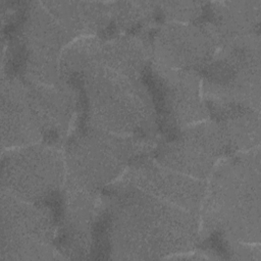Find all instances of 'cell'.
I'll return each mask as SVG.
<instances>
[{
  "label": "cell",
  "instance_id": "15",
  "mask_svg": "<svg viewBox=\"0 0 261 261\" xmlns=\"http://www.w3.org/2000/svg\"><path fill=\"white\" fill-rule=\"evenodd\" d=\"M23 80V79H22ZM36 115L45 133V143L56 145L66 137L77 105V89L66 80L55 85L31 83L23 80Z\"/></svg>",
  "mask_w": 261,
  "mask_h": 261
},
{
  "label": "cell",
  "instance_id": "13",
  "mask_svg": "<svg viewBox=\"0 0 261 261\" xmlns=\"http://www.w3.org/2000/svg\"><path fill=\"white\" fill-rule=\"evenodd\" d=\"M0 100L2 150L45 143V133L21 77L2 75Z\"/></svg>",
  "mask_w": 261,
  "mask_h": 261
},
{
  "label": "cell",
  "instance_id": "10",
  "mask_svg": "<svg viewBox=\"0 0 261 261\" xmlns=\"http://www.w3.org/2000/svg\"><path fill=\"white\" fill-rule=\"evenodd\" d=\"M219 48L214 27L209 22H165L150 44L151 61L160 65L199 73Z\"/></svg>",
  "mask_w": 261,
  "mask_h": 261
},
{
  "label": "cell",
  "instance_id": "23",
  "mask_svg": "<svg viewBox=\"0 0 261 261\" xmlns=\"http://www.w3.org/2000/svg\"><path fill=\"white\" fill-rule=\"evenodd\" d=\"M227 250L232 259L257 260L261 259L260 244H246L239 242H226Z\"/></svg>",
  "mask_w": 261,
  "mask_h": 261
},
{
  "label": "cell",
  "instance_id": "9",
  "mask_svg": "<svg viewBox=\"0 0 261 261\" xmlns=\"http://www.w3.org/2000/svg\"><path fill=\"white\" fill-rule=\"evenodd\" d=\"M226 154L227 144L220 125L213 119H205L157 145L153 158L169 169L207 181Z\"/></svg>",
  "mask_w": 261,
  "mask_h": 261
},
{
  "label": "cell",
  "instance_id": "8",
  "mask_svg": "<svg viewBox=\"0 0 261 261\" xmlns=\"http://www.w3.org/2000/svg\"><path fill=\"white\" fill-rule=\"evenodd\" d=\"M72 40L41 1L30 2L17 33L21 65L16 75L36 84L59 83L60 55Z\"/></svg>",
  "mask_w": 261,
  "mask_h": 261
},
{
  "label": "cell",
  "instance_id": "19",
  "mask_svg": "<svg viewBox=\"0 0 261 261\" xmlns=\"http://www.w3.org/2000/svg\"><path fill=\"white\" fill-rule=\"evenodd\" d=\"M211 115L222 129L228 154L250 151L260 146V110L234 107Z\"/></svg>",
  "mask_w": 261,
  "mask_h": 261
},
{
  "label": "cell",
  "instance_id": "18",
  "mask_svg": "<svg viewBox=\"0 0 261 261\" xmlns=\"http://www.w3.org/2000/svg\"><path fill=\"white\" fill-rule=\"evenodd\" d=\"M210 23L214 27L219 46L231 39L259 33L260 0L212 2Z\"/></svg>",
  "mask_w": 261,
  "mask_h": 261
},
{
  "label": "cell",
  "instance_id": "16",
  "mask_svg": "<svg viewBox=\"0 0 261 261\" xmlns=\"http://www.w3.org/2000/svg\"><path fill=\"white\" fill-rule=\"evenodd\" d=\"M41 2L73 39L98 36L111 22L109 2Z\"/></svg>",
  "mask_w": 261,
  "mask_h": 261
},
{
  "label": "cell",
  "instance_id": "6",
  "mask_svg": "<svg viewBox=\"0 0 261 261\" xmlns=\"http://www.w3.org/2000/svg\"><path fill=\"white\" fill-rule=\"evenodd\" d=\"M0 261L62 258L54 247L56 225L51 211L0 192Z\"/></svg>",
  "mask_w": 261,
  "mask_h": 261
},
{
  "label": "cell",
  "instance_id": "1",
  "mask_svg": "<svg viewBox=\"0 0 261 261\" xmlns=\"http://www.w3.org/2000/svg\"><path fill=\"white\" fill-rule=\"evenodd\" d=\"M106 189L109 193L103 197V212L112 259H164L196 246L200 214L117 181Z\"/></svg>",
  "mask_w": 261,
  "mask_h": 261
},
{
  "label": "cell",
  "instance_id": "7",
  "mask_svg": "<svg viewBox=\"0 0 261 261\" xmlns=\"http://www.w3.org/2000/svg\"><path fill=\"white\" fill-rule=\"evenodd\" d=\"M64 151L57 145L36 143L2 150L1 190L27 202L44 204L63 189Z\"/></svg>",
  "mask_w": 261,
  "mask_h": 261
},
{
  "label": "cell",
  "instance_id": "3",
  "mask_svg": "<svg viewBox=\"0 0 261 261\" xmlns=\"http://www.w3.org/2000/svg\"><path fill=\"white\" fill-rule=\"evenodd\" d=\"M87 102L86 125L120 136L150 138L156 126V106L141 79L102 65L81 75Z\"/></svg>",
  "mask_w": 261,
  "mask_h": 261
},
{
  "label": "cell",
  "instance_id": "21",
  "mask_svg": "<svg viewBox=\"0 0 261 261\" xmlns=\"http://www.w3.org/2000/svg\"><path fill=\"white\" fill-rule=\"evenodd\" d=\"M111 22L120 31L148 22L158 11L157 2L116 1L109 2Z\"/></svg>",
  "mask_w": 261,
  "mask_h": 261
},
{
  "label": "cell",
  "instance_id": "2",
  "mask_svg": "<svg viewBox=\"0 0 261 261\" xmlns=\"http://www.w3.org/2000/svg\"><path fill=\"white\" fill-rule=\"evenodd\" d=\"M260 147L230 155L213 170L201 208L203 228L226 242L260 244Z\"/></svg>",
  "mask_w": 261,
  "mask_h": 261
},
{
  "label": "cell",
  "instance_id": "20",
  "mask_svg": "<svg viewBox=\"0 0 261 261\" xmlns=\"http://www.w3.org/2000/svg\"><path fill=\"white\" fill-rule=\"evenodd\" d=\"M102 38L99 36L80 37L72 40L62 51L59 60L62 80L72 82L92 65L98 64Z\"/></svg>",
  "mask_w": 261,
  "mask_h": 261
},
{
  "label": "cell",
  "instance_id": "17",
  "mask_svg": "<svg viewBox=\"0 0 261 261\" xmlns=\"http://www.w3.org/2000/svg\"><path fill=\"white\" fill-rule=\"evenodd\" d=\"M151 61L150 44L134 35L103 39L98 65L132 79H141Z\"/></svg>",
  "mask_w": 261,
  "mask_h": 261
},
{
  "label": "cell",
  "instance_id": "12",
  "mask_svg": "<svg viewBox=\"0 0 261 261\" xmlns=\"http://www.w3.org/2000/svg\"><path fill=\"white\" fill-rule=\"evenodd\" d=\"M149 65L159 91L162 115L168 125L179 130L209 118L199 72L170 68L153 61Z\"/></svg>",
  "mask_w": 261,
  "mask_h": 261
},
{
  "label": "cell",
  "instance_id": "5",
  "mask_svg": "<svg viewBox=\"0 0 261 261\" xmlns=\"http://www.w3.org/2000/svg\"><path fill=\"white\" fill-rule=\"evenodd\" d=\"M260 36H241L221 44L200 73L209 113L231 107L260 110Z\"/></svg>",
  "mask_w": 261,
  "mask_h": 261
},
{
  "label": "cell",
  "instance_id": "14",
  "mask_svg": "<svg viewBox=\"0 0 261 261\" xmlns=\"http://www.w3.org/2000/svg\"><path fill=\"white\" fill-rule=\"evenodd\" d=\"M102 210L101 193L63 188L61 254L84 258L91 252L95 224Z\"/></svg>",
  "mask_w": 261,
  "mask_h": 261
},
{
  "label": "cell",
  "instance_id": "22",
  "mask_svg": "<svg viewBox=\"0 0 261 261\" xmlns=\"http://www.w3.org/2000/svg\"><path fill=\"white\" fill-rule=\"evenodd\" d=\"M205 5L200 1H160L157 9L166 22H194L202 15Z\"/></svg>",
  "mask_w": 261,
  "mask_h": 261
},
{
  "label": "cell",
  "instance_id": "11",
  "mask_svg": "<svg viewBox=\"0 0 261 261\" xmlns=\"http://www.w3.org/2000/svg\"><path fill=\"white\" fill-rule=\"evenodd\" d=\"M116 181L197 214H200L207 191L206 180L169 169L151 154L133 162Z\"/></svg>",
  "mask_w": 261,
  "mask_h": 261
},
{
  "label": "cell",
  "instance_id": "4",
  "mask_svg": "<svg viewBox=\"0 0 261 261\" xmlns=\"http://www.w3.org/2000/svg\"><path fill=\"white\" fill-rule=\"evenodd\" d=\"M155 148L151 138L120 136L85 125L64 150V187L101 193L120 178L133 162L153 153Z\"/></svg>",
  "mask_w": 261,
  "mask_h": 261
}]
</instances>
